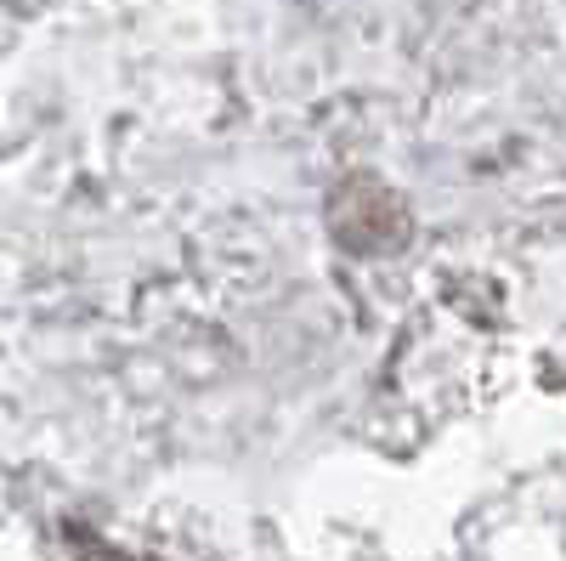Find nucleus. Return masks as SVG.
Instances as JSON below:
<instances>
[{"instance_id":"nucleus-1","label":"nucleus","mask_w":566,"mask_h":561,"mask_svg":"<svg viewBox=\"0 0 566 561\" xmlns=\"http://www.w3.org/2000/svg\"><path fill=\"white\" fill-rule=\"evenodd\" d=\"M91 561H119V555H91Z\"/></svg>"}]
</instances>
